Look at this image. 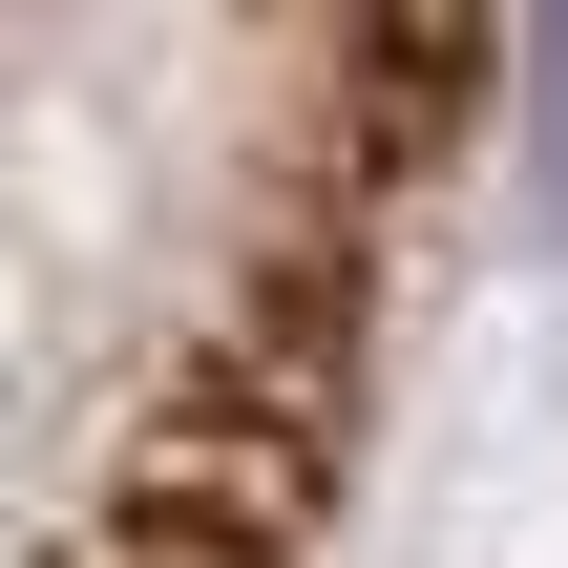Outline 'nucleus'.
<instances>
[{
    "instance_id": "obj_1",
    "label": "nucleus",
    "mask_w": 568,
    "mask_h": 568,
    "mask_svg": "<svg viewBox=\"0 0 568 568\" xmlns=\"http://www.w3.org/2000/svg\"><path fill=\"white\" fill-rule=\"evenodd\" d=\"M548 169H568V0H548Z\"/></svg>"
}]
</instances>
